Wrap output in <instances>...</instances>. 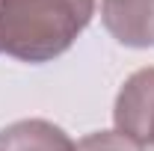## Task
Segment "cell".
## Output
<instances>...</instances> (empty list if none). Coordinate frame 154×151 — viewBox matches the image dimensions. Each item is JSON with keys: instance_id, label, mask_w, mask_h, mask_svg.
I'll use <instances>...</instances> for the list:
<instances>
[{"instance_id": "1", "label": "cell", "mask_w": 154, "mask_h": 151, "mask_svg": "<svg viewBox=\"0 0 154 151\" xmlns=\"http://www.w3.org/2000/svg\"><path fill=\"white\" fill-rule=\"evenodd\" d=\"M95 15V0H0V54L42 65L62 57Z\"/></svg>"}, {"instance_id": "2", "label": "cell", "mask_w": 154, "mask_h": 151, "mask_svg": "<svg viewBox=\"0 0 154 151\" xmlns=\"http://www.w3.org/2000/svg\"><path fill=\"white\" fill-rule=\"evenodd\" d=\"M113 125L136 145H154V65L134 71L122 83L113 104Z\"/></svg>"}, {"instance_id": "3", "label": "cell", "mask_w": 154, "mask_h": 151, "mask_svg": "<svg viewBox=\"0 0 154 151\" xmlns=\"http://www.w3.org/2000/svg\"><path fill=\"white\" fill-rule=\"evenodd\" d=\"M101 24L125 48H154V0H101Z\"/></svg>"}, {"instance_id": "4", "label": "cell", "mask_w": 154, "mask_h": 151, "mask_svg": "<svg viewBox=\"0 0 154 151\" xmlns=\"http://www.w3.org/2000/svg\"><path fill=\"white\" fill-rule=\"evenodd\" d=\"M0 151H74V142L48 119H21L0 131Z\"/></svg>"}, {"instance_id": "5", "label": "cell", "mask_w": 154, "mask_h": 151, "mask_svg": "<svg viewBox=\"0 0 154 151\" xmlns=\"http://www.w3.org/2000/svg\"><path fill=\"white\" fill-rule=\"evenodd\" d=\"M74 151H145V148L136 145L134 139L122 136L119 131H95L83 136L74 145Z\"/></svg>"}]
</instances>
